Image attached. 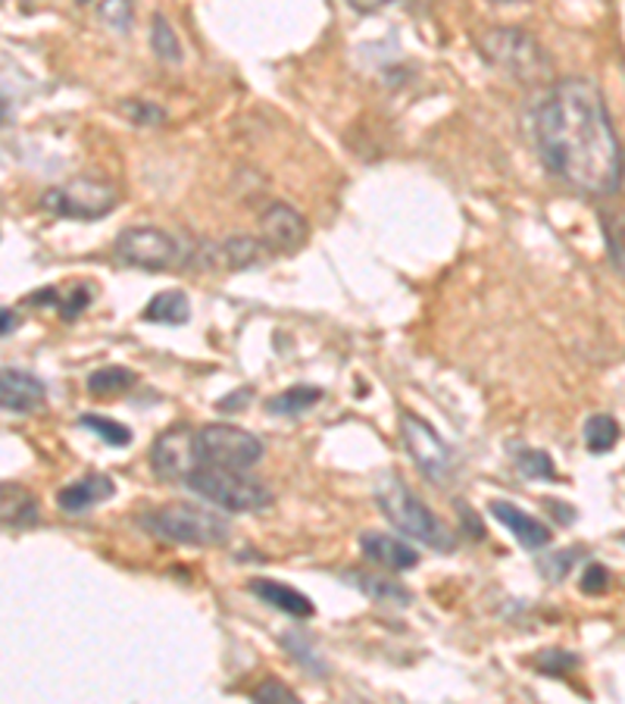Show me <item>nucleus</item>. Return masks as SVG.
Listing matches in <instances>:
<instances>
[{
	"mask_svg": "<svg viewBox=\"0 0 625 704\" xmlns=\"http://www.w3.org/2000/svg\"><path fill=\"white\" fill-rule=\"evenodd\" d=\"M400 439L425 479L438 486H447L454 479V451L422 417L400 410Z\"/></svg>",
	"mask_w": 625,
	"mask_h": 704,
	"instance_id": "1a4fd4ad",
	"label": "nucleus"
},
{
	"mask_svg": "<svg viewBox=\"0 0 625 704\" xmlns=\"http://www.w3.org/2000/svg\"><path fill=\"white\" fill-rule=\"evenodd\" d=\"M251 592H254L260 601H266L269 608L281 610V613H288V617H298V620H307V617H313L316 608H313V601L298 592V588L285 586V583H276V580H251Z\"/></svg>",
	"mask_w": 625,
	"mask_h": 704,
	"instance_id": "dca6fc26",
	"label": "nucleus"
},
{
	"mask_svg": "<svg viewBox=\"0 0 625 704\" xmlns=\"http://www.w3.org/2000/svg\"><path fill=\"white\" fill-rule=\"evenodd\" d=\"M0 401H3V410H10V414H28L45 401V382L16 367H3Z\"/></svg>",
	"mask_w": 625,
	"mask_h": 704,
	"instance_id": "ddd939ff",
	"label": "nucleus"
},
{
	"mask_svg": "<svg viewBox=\"0 0 625 704\" xmlns=\"http://www.w3.org/2000/svg\"><path fill=\"white\" fill-rule=\"evenodd\" d=\"M323 398V389H313V385H295L288 392H281L276 398L266 401V410L276 414V417H298V414H307L313 410L316 404Z\"/></svg>",
	"mask_w": 625,
	"mask_h": 704,
	"instance_id": "4be33fe9",
	"label": "nucleus"
},
{
	"mask_svg": "<svg viewBox=\"0 0 625 704\" xmlns=\"http://www.w3.org/2000/svg\"><path fill=\"white\" fill-rule=\"evenodd\" d=\"M16 323H20V317H16V313H13L10 307H3V329H0V332H3V335L16 332Z\"/></svg>",
	"mask_w": 625,
	"mask_h": 704,
	"instance_id": "4c0bfd02",
	"label": "nucleus"
},
{
	"mask_svg": "<svg viewBox=\"0 0 625 704\" xmlns=\"http://www.w3.org/2000/svg\"><path fill=\"white\" fill-rule=\"evenodd\" d=\"M97 16L117 32H129L132 25V0H104Z\"/></svg>",
	"mask_w": 625,
	"mask_h": 704,
	"instance_id": "cd10ccee",
	"label": "nucleus"
},
{
	"mask_svg": "<svg viewBox=\"0 0 625 704\" xmlns=\"http://www.w3.org/2000/svg\"><path fill=\"white\" fill-rule=\"evenodd\" d=\"M256 702H298V695L288 689V685H281L278 680H266L260 689L254 692Z\"/></svg>",
	"mask_w": 625,
	"mask_h": 704,
	"instance_id": "f704fd0d",
	"label": "nucleus"
},
{
	"mask_svg": "<svg viewBox=\"0 0 625 704\" xmlns=\"http://www.w3.org/2000/svg\"><path fill=\"white\" fill-rule=\"evenodd\" d=\"M201 448H197V429L188 422H176L160 432L151 445V469L160 479H188L201 467Z\"/></svg>",
	"mask_w": 625,
	"mask_h": 704,
	"instance_id": "9d476101",
	"label": "nucleus"
},
{
	"mask_svg": "<svg viewBox=\"0 0 625 704\" xmlns=\"http://www.w3.org/2000/svg\"><path fill=\"white\" fill-rule=\"evenodd\" d=\"M516 467L522 469V476H526V479H548V482H556V479H560V476H556L554 461L548 457V451L522 448V451L516 454Z\"/></svg>",
	"mask_w": 625,
	"mask_h": 704,
	"instance_id": "bb28decb",
	"label": "nucleus"
},
{
	"mask_svg": "<svg viewBox=\"0 0 625 704\" xmlns=\"http://www.w3.org/2000/svg\"><path fill=\"white\" fill-rule=\"evenodd\" d=\"M79 426H82V429H88V432H94V435H100L107 445H113V448L132 445V432H129L122 422L110 420V417H100V414H85V417H79Z\"/></svg>",
	"mask_w": 625,
	"mask_h": 704,
	"instance_id": "393cba45",
	"label": "nucleus"
},
{
	"mask_svg": "<svg viewBox=\"0 0 625 704\" xmlns=\"http://www.w3.org/2000/svg\"><path fill=\"white\" fill-rule=\"evenodd\" d=\"M151 47H154V53L166 60V63H179L182 60V45H179V38H176V32H172V25L166 16H154V25H151Z\"/></svg>",
	"mask_w": 625,
	"mask_h": 704,
	"instance_id": "a878e982",
	"label": "nucleus"
},
{
	"mask_svg": "<svg viewBox=\"0 0 625 704\" xmlns=\"http://www.w3.org/2000/svg\"><path fill=\"white\" fill-rule=\"evenodd\" d=\"M135 382H139V375L125 367H100L88 375V392L104 398V395H119V392L132 389Z\"/></svg>",
	"mask_w": 625,
	"mask_h": 704,
	"instance_id": "b1692460",
	"label": "nucleus"
},
{
	"mask_svg": "<svg viewBox=\"0 0 625 704\" xmlns=\"http://www.w3.org/2000/svg\"><path fill=\"white\" fill-rule=\"evenodd\" d=\"M532 139L544 166L581 194L606 198L623 186V144L594 82L579 75L554 82L534 107Z\"/></svg>",
	"mask_w": 625,
	"mask_h": 704,
	"instance_id": "f257e3e1",
	"label": "nucleus"
},
{
	"mask_svg": "<svg viewBox=\"0 0 625 704\" xmlns=\"http://www.w3.org/2000/svg\"><path fill=\"white\" fill-rule=\"evenodd\" d=\"M601 229L606 241V254L613 266L625 276V204H613L601 211Z\"/></svg>",
	"mask_w": 625,
	"mask_h": 704,
	"instance_id": "412c9836",
	"label": "nucleus"
},
{
	"mask_svg": "<svg viewBox=\"0 0 625 704\" xmlns=\"http://www.w3.org/2000/svg\"><path fill=\"white\" fill-rule=\"evenodd\" d=\"M576 551H579V548H573V551H566V554H560V551H554L551 558H541L538 563H541V570H544V573H548V576H551L554 583H560V580H563V576L569 573V566H573V561H576Z\"/></svg>",
	"mask_w": 625,
	"mask_h": 704,
	"instance_id": "72a5a7b5",
	"label": "nucleus"
},
{
	"mask_svg": "<svg viewBox=\"0 0 625 704\" xmlns=\"http://www.w3.org/2000/svg\"><path fill=\"white\" fill-rule=\"evenodd\" d=\"M0 514H3V523L13 529H28V526H38L41 520V511H38V501L32 494L25 492L23 486H3V504H0Z\"/></svg>",
	"mask_w": 625,
	"mask_h": 704,
	"instance_id": "a211bd4d",
	"label": "nucleus"
},
{
	"mask_svg": "<svg viewBox=\"0 0 625 704\" xmlns=\"http://www.w3.org/2000/svg\"><path fill=\"white\" fill-rule=\"evenodd\" d=\"M360 548H363V554H366L372 563L388 566L394 573L413 570L419 563V551H413V545L394 539V536H385V533H366V536H360Z\"/></svg>",
	"mask_w": 625,
	"mask_h": 704,
	"instance_id": "2eb2a0df",
	"label": "nucleus"
},
{
	"mask_svg": "<svg viewBox=\"0 0 625 704\" xmlns=\"http://www.w3.org/2000/svg\"><path fill=\"white\" fill-rule=\"evenodd\" d=\"M185 486L194 494H201L204 501L232 511V514H254L273 504V492L256 482L251 476H244V469H226L201 464L185 479Z\"/></svg>",
	"mask_w": 625,
	"mask_h": 704,
	"instance_id": "39448f33",
	"label": "nucleus"
},
{
	"mask_svg": "<svg viewBox=\"0 0 625 704\" xmlns=\"http://www.w3.org/2000/svg\"><path fill=\"white\" fill-rule=\"evenodd\" d=\"M479 47L488 63H494L497 70L507 72L509 79H516L522 85H538V82L551 79V57L522 28H513V25L491 28L482 35Z\"/></svg>",
	"mask_w": 625,
	"mask_h": 704,
	"instance_id": "20e7f679",
	"label": "nucleus"
},
{
	"mask_svg": "<svg viewBox=\"0 0 625 704\" xmlns=\"http://www.w3.org/2000/svg\"><path fill=\"white\" fill-rule=\"evenodd\" d=\"M281 645L288 648V655L295 657V660H301L303 667H310V670H320V673H325V664L320 660V657L310 652V645H303L301 635H285L281 639Z\"/></svg>",
	"mask_w": 625,
	"mask_h": 704,
	"instance_id": "2f4dec72",
	"label": "nucleus"
},
{
	"mask_svg": "<svg viewBox=\"0 0 625 704\" xmlns=\"http://www.w3.org/2000/svg\"><path fill=\"white\" fill-rule=\"evenodd\" d=\"M197 448L201 461L209 467L251 469L263 457V442L248 429H238L229 422H209L197 429Z\"/></svg>",
	"mask_w": 625,
	"mask_h": 704,
	"instance_id": "6e6552de",
	"label": "nucleus"
},
{
	"mask_svg": "<svg viewBox=\"0 0 625 704\" xmlns=\"http://www.w3.org/2000/svg\"><path fill=\"white\" fill-rule=\"evenodd\" d=\"M79 3H88V0H79Z\"/></svg>",
	"mask_w": 625,
	"mask_h": 704,
	"instance_id": "ea45409f",
	"label": "nucleus"
},
{
	"mask_svg": "<svg viewBox=\"0 0 625 704\" xmlns=\"http://www.w3.org/2000/svg\"><path fill=\"white\" fill-rule=\"evenodd\" d=\"M616 442H620V422L610 414H594L585 420V445L591 454H606Z\"/></svg>",
	"mask_w": 625,
	"mask_h": 704,
	"instance_id": "5701e85b",
	"label": "nucleus"
},
{
	"mask_svg": "<svg viewBox=\"0 0 625 704\" xmlns=\"http://www.w3.org/2000/svg\"><path fill=\"white\" fill-rule=\"evenodd\" d=\"M260 226H263V241L276 254H295L298 248H303V241L310 235V226H307L303 213L295 211L291 204H281V201H273L263 211Z\"/></svg>",
	"mask_w": 625,
	"mask_h": 704,
	"instance_id": "9b49d317",
	"label": "nucleus"
},
{
	"mask_svg": "<svg viewBox=\"0 0 625 704\" xmlns=\"http://www.w3.org/2000/svg\"><path fill=\"white\" fill-rule=\"evenodd\" d=\"M254 398V389H241V392H232V395H226V398L219 401V410H226V414H232V410H244L248 404Z\"/></svg>",
	"mask_w": 625,
	"mask_h": 704,
	"instance_id": "c9c22d12",
	"label": "nucleus"
},
{
	"mask_svg": "<svg viewBox=\"0 0 625 704\" xmlns=\"http://www.w3.org/2000/svg\"><path fill=\"white\" fill-rule=\"evenodd\" d=\"M144 529L166 541L194 545V548H219L232 536L229 516L216 514L201 504H166L141 516Z\"/></svg>",
	"mask_w": 625,
	"mask_h": 704,
	"instance_id": "7ed1b4c3",
	"label": "nucleus"
},
{
	"mask_svg": "<svg viewBox=\"0 0 625 704\" xmlns=\"http://www.w3.org/2000/svg\"><path fill=\"white\" fill-rule=\"evenodd\" d=\"M544 501H548V508H551V511H554V514L560 516V520H576V511H566V508H556L554 498H544Z\"/></svg>",
	"mask_w": 625,
	"mask_h": 704,
	"instance_id": "58836bf2",
	"label": "nucleus"
},
{
	"mask_svg": "<svg viewBox=\"0 0 625 704\" xmlns=\"http://www.w3.org/2000/svg\"><path fill=\"white\" fill-rule=\"evenodd\" d=\"M610 586V573H606V566L603 563H588L585 566V573H581V592H588V595H601Z\"/></svg>",
	"mask_w": 625,
	"mask_h": 704,
	"instance_id": "473e14b6",
	"label": "nucleus"
},
{
	"mask_svg": "<svg viewBox=\"0 0 625 704\" xmlns=\"http://www.w3.org/2000/svg\"><path fill=\"white\" fill-rule=\"evenodd\" d=\"M266 251H269V244H266L263 238L232 235V238H226L213 254L219 258V263H223L226 270H251L256 263H263Z\"/></svg>",
	"mask_w": 625,
	"mask_h": 704,
	"instance_id": "f3484780",
	"label": "nucleus"
},
{
	"mask_svg": "<svg viewBox=\"0 0 625 704\" xmlns=\"http://www.w3.org/2000/svg\"><path fill=\"white\" fill-rule=\"evenodd\" d=\"M388 3L394 0H348V7L353 13H363V16H370V13H378V10H385Z\"/></svg>",
	"mask_w": 625,
	"mask_h": 704,
	"instance_id": "e433bc0d",
	"label": "nucleus"
},
{
	"mask_svg": "<svg viewBox=\"0 0 625 704\" xmlns=\"http://www.w3.org/2000/svg\"><path fill=\"white\" fill-rule=\"evenodd\" d=\"M41 207L63 219H100L117 207V191L107 182L79 176L67 186L47 188L41 194Z\"/></svg>",
	"mask_w": 625,
	"mask_h": 704,
	"instance_id": "0eeeda50",
	"label": "nucleus"
},
{
	"mask_svg": "<svg viewBox=\"0 0 625 704\" xmlns=\"http://www.w3.org/2000/svg\"><path fill=\"white\" fill-rule=\"evenodd\" d=\"M350 586H357L363 595H370L372 601L378 605H397V608H407L413 601V595L400 583H394L388 576H372V573H348Z\"/></svg>",
	"mask_w": 625,
	"mask_h": 704,
	"instance_id": "aec40b11",
	"label": "nucleus"
},
{
	"mask_svg": "<svg viewBox=\"0 0 625 704\" xmlns=\"http://www.w3.org/2000/svg\"><path fill=\"white\" fill-rule=\"evenodd\" d=\"M88 305H92V288L88 285H75L67 298H60V313L67 317V320H75L82 310H88Z\"/></svg>",
	"mask_w": 625,
	"mask_h": 704,
	"instance_id": "7c9ffc66",
	"label": "nucleus"
},
{
	"mask_svg": "<svg viewBox=\"0 0 625 704\" xmlns=\"http://www.w3.org/2000/svg\"><path fill=\"white\" fill-rule=\"evenodd\" d=\"M576 664H579V657L569 655V652H560V648H551V652H544V655L538 657V670H544L551 677H560V673L573 670Z\"/></svg>",
	"mask_w": 625,
	"mask_h": 704,
	"instance_id": "c756f323",
	"label": "nucleus"
},
{
	"mask_svg": "<svg viewBox=\"0 0 625 704\" xmlns=\"http://www.w3.org/2000/svg\"><path fill=\"white\" fill-rule=\"evenodd\" d=\"M119 110L132 119V122H139V126H157V122L166 119V114H163L160 107H154V104H147V100H125Z\"/></svg>",
	"mask_w": 625,
	"mask_h": 704,
	"instance_id": "c85d7f7f",
	"label": "nucleus"
},
{
	"mask_svg": "<svg viewBox=\"0 0 625 704\" xmlns=\"http://www.w3.org/2000/svg\"><path fill=\"white\" fill-rule=\"evenodd\" d=\"M375 504H378V511L385 514V520L392 523L394 529H400L404 536H410L413 541H422V545L438 548V551H454L457 548V539L441 526L438 516L432 514L394 473H385L375 482Z\"/></svg>",
	"mask_w": 625,
	"mask_h": 704,
	"instance_id": "f03ea898",
	"label": "nucleus"
},
{
	"mask_svg": "<svg viewBox=\"0 0 625 704\" xmlns=\"http://www.w3.org/2000/svg\"><path fill=\"white\" fill-rule=\"evenodd\" d=\"M144 320L147 323H163V326H182L191 320V307H188V295L179 288H169L151 298V305L144 307Z\"/></svg>",
	"mask_w": 625,
	"mask_h": 704,
	"instance_id": "6ab92c4d",
	"label": "nucleus"
},
{
	"mask_svg": "<svg viewBox=\"0 0 625 704\" xmlns=\"http://www.w3.org/2000/svg\"><path fill=\"white\" fill-rule=\"evenodd\" d=\"M113 494H117V482H113L110 476H104V473H88L85 479H79V482H72L67 489H60V492H57V504H60V511H67V514H82V511H88V508L107 501V498H113Z\"/></svg>",
	"mask_w": 625,
	"mask_h": 704,
	"instance_id": "4468645a",
	"label": "nucleus"
},
{
	"mask_svg": "<svg viewBox=\"0 0 625 704\" xmlns=\"http://www.w3.org/2000/svg\"><path fill=\"white\" fill-rule=\"evenodd\" d=\"M491 516L501 520L513 533V539L519 541L526 551H541V548L551 545V529L538 516L526 514L522 508H516L509 501H491Z\"/></svg>",
	"mask_w": 625,
	"mask_h": 704,
	"instance_id": "f8f14e48",
	"label": "nucleus"
},
{
	"mask_svg": "<svg viewBox=\"0 0 625 704\" xmlns=\"http://www.w3.org/2000/svg\"><path fill=\"white\" fill-rule=\"evenodd\" d=\"M117 258L129 266H139L147 273H163L172 266H182L191 251L172 232H163L157 226H129L122 229L113 244Z\"/></svg>",
	"mask_w": 625,
	"mask_h": 704,
	"instance_id": "423d86ee",
	"label": "nucleus"
}]
</instances>
